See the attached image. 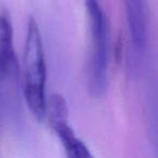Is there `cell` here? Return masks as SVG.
<instances>
[{
	"label": "cell",
	"instance_id": "cell-3",
	"mask_svg": "<svg viewBox=\"0 0 158 158\" xmlns=\"http://www.w3.org/2000/svg\"><path fill=\"white\" fill-rule=\"evenodd\" d=\"M20 64L13 46V26L8 12H0V89L11 110L19 108Z\"/></svg>",
	"mask_w": 158,
	"mask_h": 158
},
{
	"label": "cell",
	"instance_id": "cell-5",
	"mask_svg": "<svg viewBox=\"0 0 158 158\" xmlns=\"http://www.w3.org/2000/svg\"><path fill=\"white\" fill-rule=\"evenodd\" d=\"M51 129L55 132L61 144L63 145L66 155L70 158L92 157L89 148L78 136L75 134L73 128L68 125V118L56 119L49 123Z\"/></svg>",
	"mask_w": 158,
	"mask_h": 158
},
{
	"label": "cell",
	"instance_id": "cell-4",
	"mask_svg": "<svg viewBox=\"0 0 158 158\" xmlns=\"http://www.w3.org/2000/svg\"><path fill=\"white\" fill-rule=\"evenodd\" d=\"M128 31L134 49L142 51L147 44L148 6L147 0H123Z\"/></svg>",
	"mask_w": 158,
	"mask_h": 158
},
{
	"label": "cell",
	"instance_id": "cell-1",
	"mask_svg": "<svg viewBox=\"0 0 158 158\" xmlns=\"http://www.w3.org/2000/svg\"><path fill=\"white\" fill-rule=\"evenodd\" d=\"M24 99L36 120L46 118L47 65L39 25L31 16L27 23L24 48Z\"/></svg>",
	"mask_w": 158,
	"mask_h": 158
},
{
	"label": "cell",
	"instance_id": "cell-2",
	"mask_svg": "<svg viewBox=\"0 0 158 158\" xmlns=\"http://www.w3.org/2000/svg\"><path fill=\"white\" fill-rule=\"evenodd\" d=\"M85 7L91 34L88 87L91 95L100 99L107 92L110 84V25L100 0H85Z\"/></svg>",
	"mask_w": 158,
	"mask_h": 158
}]
</instances>
